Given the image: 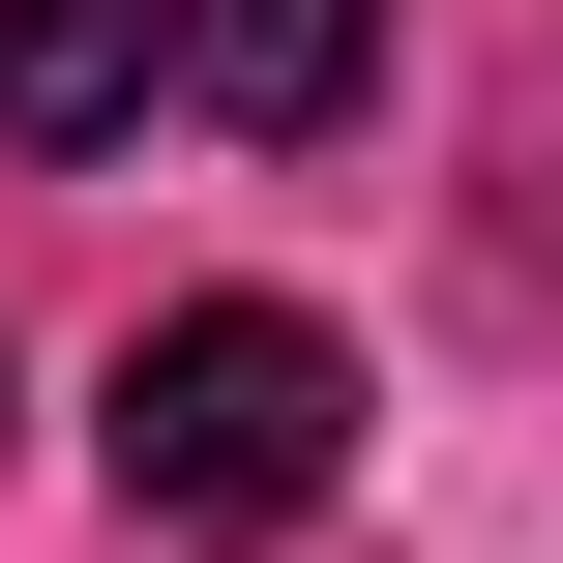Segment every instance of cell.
<instances>
[{"label": "cell", "instance_id": "7a4b0ae2", "mask_svg": "<svg viewBox=\"0 0 563 563\" xmlns=\"http://www.w3.org/2000/svg\"><path fill=\"white\" fill-rule=\"evenodd\" d=\"M148 89H208L238 148H327L386 89V0H148Z\"/></svg>", "mask_w": 563, "mask_h": 563}, {"label": "cell", "instance_id": "3957f363", "mask_svg": "<svg viewBox=\"0 0 563 563\" xmlns=\"http://www.w3.org/2000/svg\"><path fill=\"white\" fill-rule=\"evenodd\" d=\"M148 119V0H0V148H119Z\"/></svg>", "mask_w": 563, "mask_h": 563}, {"label": "cell", "instance_id": "6da1fadb", "mask_svg": "<svg viewBox=\"0 0 563 563\" xmlns=\"http://www.w3.org/2000/svg\"><path fill=\"white\" fill-rule=\"evenodd\" d=\"M356 475V356L297 327V297H178L148 356H119V505L148 534H297Z\"/></svg>", "mask_w": 563, "mask_h": 563}]
</instances>
